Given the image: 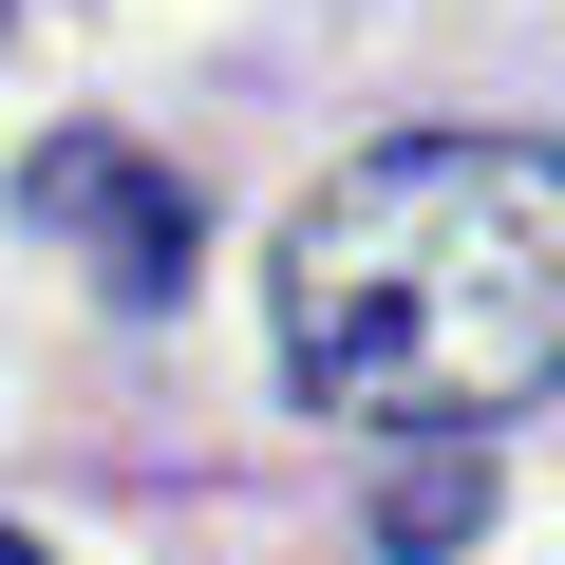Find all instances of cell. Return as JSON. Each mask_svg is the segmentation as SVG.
I'll list each match as a JSON object with an SVG mask.
<instances>
[{
  "mask_svg": "<svg viewBox=\"0 0 565 565\" xmlns=\"http://www.w3.org/2000/svg\"><path fill=\"white\" fill-rule=\"evenodd\" d=\"M471 490H490V471H471V452L434 434V452L396 471V509H377V546H452V527H471Z\"/></svg>",
  "mask_w": 565,
  "mask_h": 565,
  "instance_id": "3957f363",
  "label": "cell"
},
{
  "mask_svg": "<svg viewBox=\"0 0 565 565\" xmlns=\"http://www.w3.org/2000/svg\"><path fill=\"white\" fill-rule=\"evenodd\" d=\"M20 226L95 264V302H114V321H170V302H189V264H207V207H189L132 132H39V151H20Z\"/></svg>",
  "mask_w": 565,
  "mask_h": 565,
  "instance_id": "7a4b0ae2",
  "label": "cell"
},
{
  "mask_svg": "<svg viewBox=\"0 0 565 565\" xmlns=\"http://www.w3.org/2000/svg\"><path fill=\"white\" fill-rule=\"evenodd\" d=\"M565 377V151L396 132L282 226V396L377 434H490Z\"/></svg>",
  "mask_w": 565,
  "mask_h": 565,
  "instance_id": "6da1fadb",
  "label": "cell"
},
{
  "mask_svg": "<svg viewBox=\"0 0 565 565\" xmlns=\"http://www.w3.org/2000/svg\"><path fill=\"white\" fill-rule=\"evenodd\" d=\"M0 565H39V546H20V527H0Z\"/></svg>",
  "mask_w": 565,
  "mask_h": 565,
  "instance_id": "277c9868",
  "label": "cell"
},
{
  "mask_svg": "<svg viewBox=\"0 0 565 565\" xmlns=\"http://www.w3.org/2000/svg\"><path fill=\"white\" fill-rule=\"evenodd\" d=\"M0 20H20V0H0Z\"/></svg>",
  "mask_w": 565,
  "mask_h": 565,
  "instance_id": "5b68a950",
  "label": "cell"
}]
</instances>
